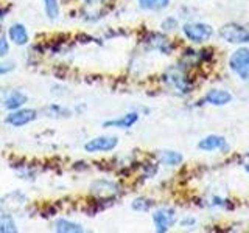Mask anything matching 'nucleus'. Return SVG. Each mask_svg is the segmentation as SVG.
Returning a JSON list of instances; mask_svg holds the SVG:
<instances>
[{
	"label": "nucleus",
	"instance_id": "nucleus-1",
	"mask_svg": "<svg viewBox=\"0 0 249 233\" xmlns=\"http://www.w3.org/2000/svg\"><path fill=\"white\" fill-rule=\"evenodd\" d=\"M89 193L92 198L106 202L119 196L122 193V186L119 185V182L111 181V179H97L90 183Z\"/></svg>",
	"mask_w": 249,
	"mask_h": 233
},
{
	"label": "nucleus",
	"instance_id": "nucleus-2",
	"mask_svg": "<svg viewBox=\"0 0 249 233\" xmlns=\"http://www.w3.org/2000/svg\"><path fill=\"white\" fill-rule=\"evenodd\" d=\"M163 83H165L168 87L173 89L178 95H187V93L192 92V83L187 78V75L182 72L181 68L178 67H171L168 68L162 76Z\"/></svg>",
	"mask_w": 249,
	"mask_h": 233
},
{
	"label": "nucleus",
	"instance_id": "nucleus-3",
	"mask_svg": "<svg viewBox=\"0 0 249 233\" xmlns=\"http://www.w3.org/2000/svg\"><path fill=\"white\" fill-rule=\"evenodd\" d=\"M182 33L187 41L193 44H204L213 36V28L202 22H189L182 25Z\"/></svg>",
	"mask_w": 249,
	"mask_h": 233
},
{
	"label": "nucleus",
	"instance_id": "nucleus-4",
	"mask_svg": "<svg viewBox=\"0 0 249 233\" xmlns=\"http://www.w3.org/2000/svg\"><path fill=\"white\" fill-rule=\"evenodd\" d=\"M229 67L241 81H249V49H238L231 54Z\"/></svg>",
	"mask_w": 249,
	"mask_h": 233
},
{
	"label": "nucleus",
	"instance_id": "nucleus-5",
	"mask_svg": "<svg viewBox=\"0 0 249 233\" xmlns=\"http://www.w3.org/2000/svg\"><path fill=\"white\" fill-rule=\"evenodd\" d=\"M119 146V138L115 135H98L84 143V151L88 154L112 152Z\"/></svg>",
	"mask_w": 249,
	"mask_h": 233
},
{
	"label": "nucleus",
	"instance_id": "nucleus-6",
	"mask_svg": "<svg viewBox=\"0 0 249 233\" xmlns=\"http://www.w3.org/2000/svg\"><path fill=\"white\" fill-rule=\"evenodd\" d=\"M37 111L35 109H30V107H20V109H16V111L8 112V115L5 116V124L11 128H23L27 124L33 123L37 120Z\"/></svg>",
	"mask_w": 249,
	"mask_h": 233
},
{
	"label": "nucleus",
	"instance_id": "nucleus-7",
	"mask_svg": "<svg viewBox=\"0 0 249 233\" xmlns=\"http://www.w3.org/2000/svg\"><path fill=\"white\" fill-rule=\"evenodd\" d=\"M220 36L229 44H248L249 42V30L238 23H226L220 28Z\"/></svg>",
	"mask_w": 249,
	"mask_h": 233
},
{
	"label": "nucleus",
	"instance_id": "nucleus-8",
	"mask_svg": "<svg viewBox=\"0 0 249 233\" xmlns=\"http://www.w3.org/2000/svg\"><path fill=\"white\" fill-rule=\"evenodd\" d=\"M175 222H176V212L170 207L158 208L153 213L154 230L158 233H167L171 227H173Z\"/></svg>",
	"mask_w": 249,
	"mask_h": 233
},
{
	"label": "nucleus",
	"instance_id": "nucleus-9",
	"mask_svg": "<svg viewBox=\"0 0 249 233\" xmlns=\"http://www.w3.org/2000/svg\"><path fill=\"white\" fill-rule=\"evenodd\" d=\"M143 44L150 50H158L162 54H171V51H173V49H175L173 42H171L165 34L156 33V31H151V33H148L145 36Z\"/></svg>",
	"mask_w": 249,
	"mask_h": 233
},
{
	"label": "nucleus",
	"instance_id": "nucleus-10",
	"mask_svg": "<svg viewBox=\"0 0 249 233\" xmlns=\"http://www.w3.org/2000/svg\"><path fill=\"white\" fill-rule=\"evenodd\" d=\"M6 37H8V41H10L11 44L18 45V47H25L30 42V33H28V30L20 22H14V23H11L10 27H8V30H6Z\"/></svg>",
	"mask_w": 249,
	"mask_h": 233
},
{
	"label": "nucleus",
	"instance_id": "nucleus-11",
	"mask_svg": "<svg viewBox=\"0 0 249 233\" xmlns=\"http://www.w3.org/2000/svg\"><path fill=\"white\" fill-rule=\"evenodd\" d=\"M27 103H28V95L23 90H19V89L10 90L2 100V106H3V109H6L8 112L16 111V109H20Z\"/></svg>",
	"mask_w": 249,
	"mask_h": 233
},
{
	"label": "nucleus",
	"instance_id": "nucleus-12",
	"mask_svg": "<svg viewBox=\"0 0 249 233\" xmlns=\"http://www.w3.org/2000/svg\"><path fill=\"white\" fill-rule=\"evenodd\" d=\"M140 118V114L132 111V112H128L122 116H117V118H111V120H105L101 126L103 128H115V129H131L134 124L139 121Z\"/></svg>",
	"mask_w": 249,
	"mask_h": 233
},
{
	"label": "nucleus",
	"instance_id": "nucleus-13",
	"mask_svg": "<svg viewBox=\"0 0 249 233\" xmlns=\"http://www.w3.org/2000/svg\"><path fill=\"white\" fill-rule=\"evenodd\" d=\"M198 150L201 151H206V152H210V151H224L226 148H228V142H226V138L221 137V135H207L204 138H201L198 142Z\"/></svg>",
	"mask_w": 249,
	"mask_h": 233
},
{
	"label": "nucleus",
	"instance_id": "nucleus-14",
	"mask_svg": "<svg viewBox=\"0 0 249 233\" xmlns=\"http://www.w3.org/2000/svg\"><path fill=\"white\" fill-rule=\"evenodd\" d=\"M204 101L212 106H226L232 101V93L226 89H210L206 93Z\"/></svg>",
	"mask_w": 249,
	"mask_h": 233
},
{
	"label": "nucleus",
	"instance_id": "nucleus-15",
	"mask_svg": "<svg viewBox=\"0 0 249 233\" xmlns=\"http://www.w3.org/2000/svg\"><path fill=\"white\" fill-rule=\"evenodd\" d=\"M54 232H58V233H84L86 229L78 222L59 217V219H56V222H54Z\"/></svg>",
	"mask_w": 249,
	"mask_h": 233
},
{
	"label": "nucleus",
	"instance_id": "nucleus-16",
	"mask_svg": "<svg viewBox=\"0 0 249 233\" xmlns=\"http://www.w3.org/2000/svg\"><path fill=\"white\" fill-rule=\"evenodd\" d=\"M44 114H47V116H50V118H69V116H72L73 112L62 104L52 103L44 107Z\"/></svg>",
	"mask_w": 249,
	"mask_h": 233
},
{
	"label": "nucleus",
	"instance_id": "nucleus-17",
	"mask_svg": "<svg viewBox=\"0 0 249 233\" xmlns=\"http://www.w3.org/2000/svg\"><path fill=\"white\" fill-rule=\"evenodd\" d=\"M137 3L143 11H162L170 6L171 0H137Z\"/></svg>",
	"mask_w": 249,
	"mask_h": 233
},
{
	"label": "nucleus",
	"instance_id": "nucleus-18",
	"mask_svg": "<svg viewBox=\"0 0 249 233\" xmlns=\"http://www.w3.org/2000/svg\"><path fill=\"white\" fill-rule=\"evenodd\" d=\"M159 160L165 166H178L184 162V155L178 151H162L159 155Z\"/></svg>",
	"mask_w": 249,
	"mask_h": 233
},
{
	"label": "nucleus",
	"instance_id": "nucleus-19",
	"mask_svg": "<svg viewBox=\"0 0 249 233\" xmlns=\"http://www.w3.org/2000/svg\"><path fill=\"white\" fill-rule=\"evenodd\" d=\"M42 5H44V13L47 16V19L52 22L59 19V13H61L59 0H42Z\"/></svg>",
	"mask_w": 249,
	"mask_h": 233
},
{
	"label": "nucleus",
	"instance_id": "nucleus-20",
	"mask_svg": "<svg viewBox=\"0 0 249 233\" xmlns=\"http://www.w3.org/2000/svg\"><path fill=\"white\" fill-rule=\"evenodd\" d=\"M18 230V224L10 213L0 215V233H16Z\"/></svg>",
	"mask_w": 249,
	"mask_h": 233
},
{
	"label": "nucleus",
	"instance_id": "nucleus-21",
	"mask_svg": "<svg viewBox=\"0 0 249 233\" xmlns=\"http://www.w3.org/2000/svg\"><path fill=\"white\" fill-rule=\"evenodd\" d=\"M153 205H154V202L148 198H143V196L136 198L131 202V208L134 210V212H150Z\"/></svg>",
	"mask_w": 249,
	"mask_h": 233
},
{
	"label": "nucleus",
	"instance_id": "nucleus-22",
	"mask_svg": "<svg viewBox=\"0 0 249 233\" xmlns=\"http://www.w3.org/2000/svg\"><path fill=\"white\" fill-rule=\"evenodd\" d=\"M179 27V22H178V19L176 17H165L162 20V23H160V28L163 30V31H175L176 28Z\"/></svg>",
	"mask_w": 249,
	"mask_h": 233
},
{
	"label": "nucleus",
	"instance_id": "nucleus-23",
	"mask_svg": "<svg viewBox=\"0 0 249 233\" xmlns=\"http://www.w3.org/2000/svg\"><path fill=\"white\" fill-rule=\"evenodd\" d=\"M16 68V62L13 61H0V76H5L8 73L14 72Z\"/></svg>",
	"mask_w": 249,
	"mask_h": 233
},
{
	"label": "nucleus",
	"instance_id": "nucleus-24",
	"mask_svg": "<svg viewBox=\"0 0 249 233\" xmlns=\"http://www.w3.org/2000/svg\"><path fill=\"white\" fill-rule=\"evenodd\" d=\"M8 53H10V41L6 36L0 34V59H3Z\"/></svg>",
	"mask_w": 249,
	"mask_h": 233
},
{
	"label": "nucleus",
	"instance_id": "nucleus-25",
	"mask_svg": "<svg viewBox=\"0 0 249 233\" xmlns=\"http://www.w3.org/2000/svg\"><path fill=\"white\" fill-rule=\"evenodd\" d=\"M181 225L182 227H195V225H196V219H195V217H184L181 221Z\"/></svg>",
	"mask_w": 249,
	"mask_h": 233
},
{
	"label": "nucleus",
	"instance_id": "nucleus-26",
	"mask_svg": "<svg viewBox=\"0 0 249 233\" xmlns=\"http://www.w3.org/2000/svg\"><path fill=\"white\" fill-rule=\"evenodd\" d=\"M8 13H10V8L0 5V22H2V20L6 17V14H8Z\"/></svg>",
	"mask_w": 249,
	"mask_h": 233
},
{
	"label": "nucleus",
	"instance_id": "nucleus-27",
	"mask_svg": "<svg viewBox=\"0 0 249 233\" xmlns=\"http://www.w3.org/2000/svg\"><path fill=\"white\" fill-rule=\"evenodd\" d=\"M243 166H245V169L249 173V152L245 155V160H243Z\"/></svg>",
	"mask_w": 249,
	"mask_h": 233
}]
</instances>
